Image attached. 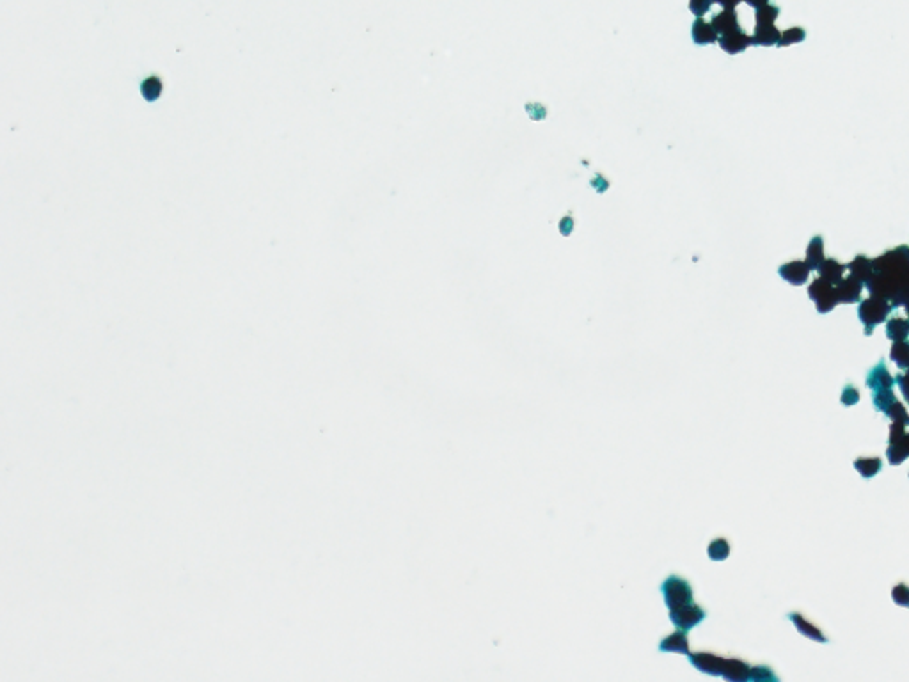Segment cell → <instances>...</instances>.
<instances>
[{
    "mask_svg": "<svg viewBox=\"0 0 909 682\" xmlns=\"http://www.w3.org/2000/svg\"><path fill=\"white\" fill-rule=\"evenodd\" d=\"M895 382L898 384V389L904 395L905 402L909 404V368L904 371V373H897L895 375Z\"/></svg>",
    "mask_w": 909,
    "mask_h": 682,
    "instance_id": "cell-30",
    "label": "cell"
},
{
    "mask_svg": "<svg viewBox=\"0 0 909 682\" xmlns=\"http://www.w3.org/2000/svg\"><path fill=\"white\" fill-rule=\"evenodd\" d=\"M891 311H893V308H891L890 301H886V299L872 297V295H870V299L860 301L858 318L860 322L865 325L867 336H872L876 325L886 322V318L890 316Z\"/></svg>",
    "mask_w": 909,
    "mask_h": 682,
    "instance_id": "cell-2",
    "label": "cell"
},
{
    "mask_svg": "<svg viewBox=\"0 0 909 682\" xmlns=\"http://www.w3.org/2000/svg\"><path fill=\"white\" fill-rule=\"evenodd\" d=\"M874 274L865 287L872 297L890 301L891 308L909 304V247L898 246L874 258Z\"/></svg>",
    "mask_w": 909,
    "mask_h": 682,
    "instance_id": "cell-1",
    "label": "cell"
},
{
    "mask_svg": "<svg viewBox=\"0 0 909 682\" xmlns=\"http://www.w3.org/2000/svg\"><path fill=\"white\" fill-rule=\"evenodd\" d=\"M745 2L748 6H752V8H755V9H760V8H764V6L769 4V0H745Z\"/></svg>",
    "mask_w": 909,
    "mask_h": 682,
    "instance_id": "cell-32",
    "label": "cell"
},
{
    "mask_svg": "<svg viewBox=\"0 0 909 682\" xmlns=\"http://www.w3.org/2000/svg\"><path fill=\"white\" fill-rule=\"evenodd\" d=\"M714 2H718L719 6H723V9H735V6L739 4V2H742V0H714Z\"/></svg>",
    "mask_w": 909,
    "mask_h": 682,
    "instance_id": "cell-31",
    "label": "cell"
},
{
    "mask_svg": "<svg viewBox=\"0 0 909 682\" xmlns=\"http://www.w3.org/2000/svg\"><path fill=\"white\" fill-rule=\"evenodd\" d=\"M788 620H790V622L795 626V629H797V631H800L803 636H807V638L814 640V642H819V643H828L829 642V640L826 638V636L822 635V633L819 631L817 628H815L814 623H810L808 620H805L803 616L800 615V613H788Z\"/></svg>",
    "mask_w": 909,
    "mask_h": 682,
    "instance_id": "cell-11",
    "label": "cell"
},
{
    "mask_svg": "<svg viewBox=\"0 0 909 682\" xmlns=\"http://www.w3.org/2000/svg\"><path fill=\"white\" fill-rule=\"evenodd\" d=\"M810 268L805 261H788V263L781 265L778 268V274H780L781 279H785L790 285H795V287H800V285H805L808 281V275H810Z\"/></svg>",
    "mask_w": 909,
    "mask_h": 682,
    "instance_id": "cell-5",
    "label": "cell"
},
{
    "mask_svg": "<svg viewBox=\"0 0 909 682\" xmlns=\"http://www.w3.org/2000/svg\"><path fill=\"white\" fill-rule=\"evenodd\" d=\"M904 308H905V313H908V320H909V304H905Z\"/></svg>",
    "mask_w": 909,
    "mask_h": 682,
    "instance_id": "cell-34",
    "label": "cell"
},
{
    "mask_svg": "<svg viewBox=\"0 0 909 682\" xmlns=\"http://www.w3.org/2000/svg\"><path fill=\"white\" fill-rule=\"evenodd\" d=\"M750 678L757 682H778V677L769 666H753L750 671Z\"/></svg>",
    "mask_w": 909,
    "mask_h": 682,
    "instance_id": "cell-25",
    "label": "cell"
},
{
    "mask_svg": "<svg viewBox=\"0 0 909 682\" xmlns=\"http://www.w3.org/2000/svg\"><path fill=\"white\" fill-rule=\"evenodd\" d=\"M891 599H893L895 604L902 606V608H909V587H905V585H897V587L891 590Z\"/></svg>",
    "mask_w": 909,
    "mask_h": 682,
    "instance_id": "cell-27",
    "label": "cell"
},
{
    "mask_svg": "<svg viewBox=\"0 0 909 682\" xmlns=\"http://www.w3.org/2000/svg\"><path fill=\"white\" fill-rule=\"evenodd\" d=\"M691 661H693L694 666H698V670L707 671V674H712V675L723 674V664H725V659H721V657L711 656V654H698V656H691Z\"/></svg>",
    "mask_w": 909,
    "mask_h": 682,
    "instance_id": "cell-15",
    "label": "cell"
},
{
    "mask_svg": "<svg viewBox=\"0 0 909 682\" xmlns=\"http://www.w3.org/2000/svg\"><path fill=\"white\" fill-rule=\"evenodd\" d=\"M840 402H842L843 405H847V407H849V405L858 404V402H860L858 389L853 388V385H845V388H843V391H842V395H840Z\"/></svg>",
    "mask_w": 909,
    "mask_h": 682,
    "instance_id": "cell-28",
    "label": "cell"
},
{
    "mask_svg": "<svg viewBox=\"0 0 909 682\" xmlns=\"http://www.w3.org/2000/svg\"><path fill=\"white\" fill-rule=\"evenodd\" d=\"M884 414H886L888 418L891 419V421H898V423H902V425L909 426V414H908V411H905V407L901 404V402L895 400L893 404H891V407L888 409V411L884 412Z\"/></svg>",
    "mask_w": 909,
    "mask_h": 682,
    "instance_id": "cell-24",
    "label": "cell"
},
{
    "mask_svg": "<svg viewBox=\"0 0 909 682\" xmlns=\"http://www.w3.org/2000/svg\"><path fill=\"white\" fill-rule=\"evenodd\" d=\"M904 437H902L901 441H893V443L888 444L886 457H888V462H890L891 466H898V464H902L909 457L904 446Z\"/></svg>",
    "mask_w": 909,
    "mask_h": 682,
    "instance_id": "cell-20",
    "label": "cell"
},
{
    "mask_svg": "<svg viewBox=\"0 0 909 682\" xmlns=\"http://www.w3.org/2000/svg\"><path fill=\"white\" fill-rule=\"evenodd\" d=\"M895 400H897V398H895V393L891 391V389H883V391L872 393L874 407H876L879 412H886Z\"/></svg>",
    "mask_w": 909,
    "mask_h": 682,
    "instance_id": "cell-21",
    "label": "cell"
},
{
    "mask_svg": "<svg viewBox=\"0 0 909 682\" xmlns=\"http://www.w3.org/2000/svg\"><path fill=\"white\" fill-rule=\"evenodd\" d=\"M867 385L874 391H883V389H891L895 385V377H891V373L888 371L886 363L884 359H881L872 370L869 371L867 375Z\"/></svg>",
    "mask_w": 909,
    "mask_h": 682,
    "instance_id": "cell-6",
    "label": "cell"
},
{
    "mask_svg": "<svg viewBox=\"0 0 909 682\" xmlns=\"http://www.w3.org/2000/svg\"><path fill=\"white\" fill-rule=\"evenodd\" d=\"M712 27L716 29L718 36H726V34L737 32V30H741V25H739V20H737V13L733 9H723L721 13L712 18Z\"/></svg>",
    "mask_w": 909,
    "mask_h": 682,
    "instance_id": "cell-8",
    "label": "cell"
},
{
    "mask_svg": "<svg viewBox=\"0 0 909 682\" xmlns=\"http://www.w3.org/2000/svg\"><path fill=\"white\" fill-rule=\"evenodd\" d=\"M778 15H780V8H778V6H771V4L764 6V8L757 9V15H755L757 25H774Z\"/></svg>",
    "mask_w": 909,
    "mask_h": 682,
    "instance_id": "cell-22",
    "label": "cell"
},
{
    "mask_svg": "<svg viewBox=\"0 0 909 682\" xmlns=\"http://www.w3.org/2000/svg\"><path fill=\"white\" fill-rule=\"evenodd\" d=\"M752 44H753L752 36H748V34L742 32V30H737V32L726 34V36L719 37V47L730 55L741 54V52H745L746 48L752 47Z\"/></svg>",
    "mask_w": 909,
    "mask_h": 682,
    "instance_id": "cell-7",
    "label": "cell"
},
{
    "mask_svg": "<svg viewBox=\"0 0 909 682\" xmlns=\"http://www.w3.org/2000/svg\"><path fill=\"white\" fill-rule=\"evenodd\" d=\"M845 270H847V265L838 263V261L833 260V258H828V260L822 261L821 267L817 268L819 275L824 277L826 281L831 282V285H838V282L843 279Z\"/></svg>",
    "mask_w": 909,
    "mask_h": 682,
    "instance_id": "cell-12",
    "label": "cell"
},
{
    "mask_svg": "<svg viewBox=\"0 0 909 682\" xmlns=\"http://www.w3.org/2000/svg\"><path fill=\"white\" fill-rule=\"evenodd\" d=\"M855 467L858 469V473L862 474L863 478H872L883 469V460L879 457H872V459H858L855 462Z\"/></svg>",
    "mask_w": 909,
    "mask_h": 682,
    "instance_id": "cell-19",
    "label": "cell"
},
{
    "mask_svg": "<svg viewBox=\"0 0 909 682\" xmlns=\"http://www.w3.org/2000/svg\"><path fill=\"white\" fill-rule=\"evenodd\" d=\"M904 446H905V451H908V455H909V433L908 432H905V437H904Z\"/></svg>",
    "mask_w": 909,
    "mask_h": 682,
    "instance_id": "cell-33",
    "label": "cell"
},
{
    "mask_svg": "<svg viewBox=\"0 0 909 682\" xmlns=\"http://www.w3.org/2000/svg\"><path fill=\"white\" fill-rule=\"evenodd\" d=\"M807 37V32L801 27H792V29H787L781 32L780 41H778V47H790L794 43H801Z\"/></svg>",
    "mask_w": 909,
    "mask_h": 682,
    "instance_id": "cell-23",
    "label": "cell"
},
{
    "mask_svg": "<svg viewBox=\"0 0 909 682\" xmlns=\"http://www.w3.org/2000/svg\"><path fill=\"white\" fill-rule=\"evenodd\" d=\"M781 32L774 25H757L752 41L755 47H773L780 41Z\"/></svg>",
    "mask_w": 909,
    "mask_h": 682,
    "instance_id": "cell-14",
    "label": "cell"
},
{
    "mask_svg": "<svg viewBox=\"0 0 909 682\" xmlns=\"http://www.w3.org/2000/svg\"><path fill=\"white\" fill-rule=\"evenodd\" d=\"M886 337L891 341H902L909 337V320L905 318H890L886 322Z\"/></svg>",
    "mask_w": 909,
    "mask_h": 682,
    "instance_id": "cell-17",
    "label": "cell"
},
{
    "mask_svg": "<svg viewBox=\"0 0 909 682\" xmlns=\"http://www.w3.org/2000/svg\"><path fill=\"white\" fill-rule=\"evenodd\" d=\"M691 36L697 44H712L718 41V32L712 27V23L705 22L704 18H697L691 29Z\"/></svg>",
    "mask_w": 909,
    "mask_h": 682,
    "instance_id": "cell-10",
    "label": "cell"
},
{
    "mask_svg": "<svg viewBox=\"0 0 909 682\" xmlns=\"http://www.w3.org/2000/svg\"><path fill=\"white\" fill-rule=\"evenodd\" d=\"M890 357L898 368H902V370H908V368H909V341L908 340L893 341V345H891V350H890Z\"/></svg>",
    "mask_w": 909,
    "mask_h": 682,
    "instance_id": "cell-18",
    "label": "cell"
},
{
    "mask_svg": "<svg viewBox=\"0 0 909 682\" xmlns=\"http://www.w3.org/2000/svg\"><path fill=\"white\" fill-rule=\"evenodd\" d=\"M847 270L850 272V275H855L858 281H862L863 285H867L874 274V263L870 258L865 256V254H858L855 260L847 265Z\"/></svg>",
    "mask_w": 909,
    "mask_h": 682,
    "instance_id": "cell-9",
    "label": "cell"
},
{
    "mask_svg": "<svg viewBox=\"0 0 909 682\" xmlns=\"http://www.w3.org/2000/svg\"><path fill=\"white\" fill-rule=\"evenodd\" d=\"M863 287L865 285L862 281H858L855 275L843 277L838 285H835L838 304H856V302L862 301Z\"/></svg>",
    "mask_w": 909,
    "mask_h": 682,
    "instance_id": "cell-4",
    "label": "cell"
},
{
    "mask_svg": "<svg viewBox=\"0 0 909 682\" xmlns=\"http://www.w3.org/2000/svg\"><path fill=\"white\" fill-rule=\"evenodd\" d=\"M730 553V547L726 544V540L718 539L711 547H709V554H711L712 560H725Z\"/></svg>",
    "mask_w": 909,
    "mask_h": 682,
    "instance_id": "cell-26",
    "label": "cell"
},
{
    "mask_svg": "<svg viewBox=\"0 0 909 682\" xmlns=\"http://www.w3.org/2000/svg\"><path fill=\"white\" fill-rule=\"evenodd\" d=\"M712 4H714V0H690V9L693 15L702 18L712 8Z\"/></svg>",
    "mask_w": 909,
    "mask_h": 682,
    "instance_id": "cell-29",
    "label": "cell"
},
{
    "mask_svg": "<svg viewBox=\"0 0 909 682\" xmlns=\"http://www.w3.org/2000/svg\"><path fill=\"white\" fill-rule=\"evenodd\" d=\"M750 671H752V668L746 663H742V661L725 659L721 675L725 678H728V681H748Z\"/></svg>",
    "mask_w": 909,
    "mask_h": 682,
    "instance_id": "cell-16",
    "label": "cell"
},
{
    "mask_svg": "<svg viewBox=\"0 0 909 682\" xmlns=\"http://www.w3.org/2000/svg\"><path fill=\"white\" fill-rule=\"evenodd\" d=\"M824 260H826V258H824V239H822L821 235H817V237H814V239L810 240V244H808L807 260H805V263L808 265V268H810V270H817V268L821 267V263Z\"/></svg>",
    "mask_w": 909,
    "mask_h": 682,
    "instance_id": "cell-13",
    "label": "cell"
},
{
    "mask_svg": "<svg viewBox=\"0 0 909 682\" xmlns=\"http://www.w3.org/2000/svg\"><path fill=\"white\" fill-rule=\"evenodd\" d=\"M808 297L815 302V308L821 315H826L838 304L835 285L826 281L824 277H817L812 281V285L808 287Z\"/></svg>",
    "mask_w": 909,
    "mask_h": 682,
    "instance_id": "cell-3",
    "label": "cell"
}]
</instances>
